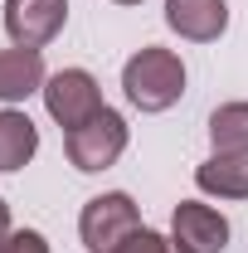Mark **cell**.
Returning <instances> with one entry per match:
<instances>
[{
	"instance_id": "obj_1",
	"label": "cell",
	"mask_w": 248,
	"mask_h": 253,
	"mask_svg": "<svg viewBox=\"0 0 248 253\" xmlns=\"http://www.w3.org/2000/svg\"><path fill=\"white\" fill-rule=\"evenodd\" d=\"M122 88H126V102L141 107V112H165L175 107L180 93H185V63L175 49H161V44H146L136 49L122 68Z\"/></svg>"
},
{
	"instance_id": "obj_2",
	"label": "cell",
	"mask_w": 248,
	"mask_h": 253,
	"mask_svg": "<svg viewBox=\"0 0 248 253\" xmlns=\"http://www.w3.org/2000/svg\"><path fill=\"white\" fill-rule=\"evenodd\" d=\"M141 229V210L126 190H107L93 195L78 214V234H83V249L88 253H112L117 244H126L131 234Z\"/></svg>"
},
{
	"instance_id": "obj_3",
	"label": "cell",
	"mask_w": 248,
	"mask_h": 253,
	"mask_svg": "<svg viewBox=\"0 0 248 253\" xmlns=\"http://www.w3.org/2000/svg\"><path fill=\"white\" fill-rule=\"evenodd\" d=\"M63 151H68V166L73 170H107L117 166V156L126 151V117L117 107H102L93 122L63 131Z\"/></svg>"
},
{
	"instance_id": "obj_4",
	"label": "cell",
	"mask_w": 248,
	"mask_h": 253,
	"mask_svg": "<svg viewBox=\"0 0 248 253\" xmlns=\"http://www.w3.org/2000/svg\"><path fill=\"white\" fill-rule=\"evenodd\" d=\"M44 107H49V117H54L63 131H73V126L93 122L107 102H102V88H97V78L88 68H59V73H49V83H44Z\"/></svg>"
},
{
	"instance_id": "obj_5",
	"label": "cell",
	"mask_w": 248,
	"mask_h": 253,
	"mask_svg": "<svg viewBox=\"0 0 248 253\" xmlns=\"http://www.w3.org/2000/svg\"><path fill=\"white\" fill-rule=\"evenodd\" d=\"M68 20V0H5V34L15 39V49H44L49 39H59Z\"/></svg>"
},
{
	"instance_id": "obj_6",
	"label": "cell",
	"mask_w": 248,
	"mask_h": 253,
	"mask_svg": "<svg viewBox=\"0 0 248 253\" xmlns=\"http://www.w3.org/2000/svg\"><path fill=\"white\" fill-rule=\"evenodd\" d=\"M170 239L190 253H224L229 244V219L219 214L214 205H200V200H180L175 214H170Z\"/></svg>"
},
{
	"instance_id": "obj_7",
	"label": "cell",
	"mask_w": 248,
	"mask_h": 253,
	"mask_svg": "<svg viewBox=\"0 0 248 253\" xmlns=\"http://www.w3.org/2000/svg\"><path fill=\"white\" fill-rule=\"evenodd\" d=\"M165 25L190 44H214L229 30V5L224 0H165Z\"/></svg>"
},
{
	"instance_id": "obj_8",
	"label": "cell",
	"mask_w": 248,
	"mask_h": 253,
	"mask_svg": "<svg viewBox=\"0 0 248 253\" xmlns=\"http://www.w3.org/2000/svg\"><path fill=\"white\" fill-rule=\"evenodd\" d=\"M49 73L39 49H0V102H25L30 93H44Z\"/></svg>"
},
{
	"instance_id": "obj_9",
	"label": "cell",
	"mask_w": 248,
	"mask_h": 253,
	"mask_svg": "<svg viewBox=\"0 0 248 253\" xmlns=\"http://www.w3.org/2000/svg\"><path fill=\"white\" fill-rule=\"evenodd\" d=\"M195 185L219 200H248V156H209L195 170Z\"/></svg>"
},
{
	"instance_id": "obj_10",
	"label": "cell",
	"mask_w": 248,
	"mask_h": 253,
	"mask_svg": "<svg viewBox=\"0 0 248 253\" xmlns=\"http://www.w3.org/2000/svg\"><path fill=\"white\" fill-rule=\"evenodd\" d=\"M34 151H39V131L25 112H15V107H5L0 112V170H20V166H30Z\"/></svg>"
},
{
	"instance_id": "obj_11",
	"label": "cell",
	"mask_w": 248,
	"mask_h": 253,
	"mask_svg": "<svg viewBox=\"0 0 248 253\" xmlns=\"http://www.w3.org/2000/svg\"><path fill=\"white\" fill-rule=\"evenodd\" d=\"M209 141L219 156H248V102H224L209 117Z\"/></svg>"
},
{
	"instance_id": "obj_12",
	"label": "cell",
	"mask_w": 248,
	"mask_h": 253,
	"mask_svg": "<svg viewBox=\"0 0 248 253\" xmlns=\"http://www.w3.org/2000/svg\"><path fill=\"white\" fill-rule=\"evenodd\" d=\"M112 253H190V249H180L175 239H165V234H156V229H136L126 244H117Z\"/></svg>"
},
{
	"instance_id": "obj_13",
	"label": "cell",
	"mask_w": 248,
	"mask_h": 253,
	"mask_svg": "<svg viewBox=\"0 0 248 253\" xmlns=\"http://www.w3.org/2000/svg\"><path fill=\"white\" fill-rule=\"evenodd\" d=\"M0 253H49V239H44L39 229H15V234L0 244Z\"/></svg>"
},
{
	"instance_id": "obj_14",
	"label": "cell",
	"mask_w": 248,
	"mask_h": 253,
	"mask_svg": "<svg viewBox=\"0 0 248 253\" xmlns=\"http://www.w3.org/2000/svg\"><path fill=\"white\" fill-rule=\"evenodd\" d=\"M10 234H15V229H10V205H5V200H0V244H5V239H10Z\"/></svg>"
},
{
	"instance_id": "obj_15",
	"label": "cell",
	"mask_w": 248,
	"mask_h": 253,
	"mask_svg": "<svg viewBox=\"0 0 248 253\" xmlns=\"http://www.w3.org/2000/svg\"><path fill=\"white\" fill-rule=\"evenodd\" d=\"M117 5H141V0H117Z\"/></svg>"
}]
</instances>
